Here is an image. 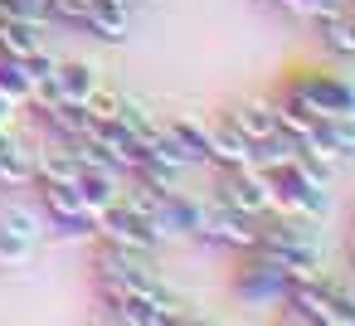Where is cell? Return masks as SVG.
<instances>
[{"label":"cell","instance_id":"obj_1","mask_svg":"<svg viewBox=\"0 0 355 326\" xmlns=\"http://www.w3.org/2000/svg\"><path fill=\"white\" fill-rule=\"evenodd\" d=\"M190 239L205 243V248H224V253H253L258 248V219L243 214V209H229L219 200H205Z\"/></svg>","mask_w":355,"mask_h":326},{"label":"cell","instance_id":"obj_2","mask_svg":"<svg viewBox=\"0 0 355 326\" xmlns=\"http://www.w3.org/2000/svg\"><path fill=\"white\" fill-rule=\"evenodd\" d=\"M282 83L311 112H321V117H340V112L355 117V83L345 74H331V69H292V74H282Z\"/></svg>","mask_w":355,"mask_h":326},{"label":"cell","instance_id":"obj_3","mask_svg":"<svg viewBox=\"0 0 355 326\" xmlns=\"http://www.w3.org/2000/svg\"><path fill=\"white\" fill-rule=\"evenodd\" d=\"M35 190H40V209H44L54 234H64V239H93L98 234L93 209L78 200V190L69 180H35Z\"/></svg>","mask_w":355,"mask_h":326},{"label":"cell","instance_id":"obj_4","mask_svg":"<svg viewBox=\"0 0 355 326\" xmlns=\"http://www.w3.org/2000/svg\"><path fill=\"white\" fill-rule=\"evenodd\" d=\"M229 287H234V297H243V302H253V307H272V302L287 292V268L253 248V253H239V268H234Z\"/></svg>","mask_w":355,"mask_h":326},{"label":"cell","instance_id":"obj_5","mask_svg":"<svg viewBox=\"0 0 355 326\" xmlns=\"http://www.w3.org/2000/svg\"><path fill=\"white\" fill-rule=\"evenodd\" d=\"M209 200H219V205H229V209H243V214H253V219H263V214L272 209L268 180H263L258 166H219Z\"/></svg>","mask_w":355,"mask_h":326},{"label":"cell","instance_id":"obj_6","mask_svg":"<svg viewBox=\"0 0 355 326\" xmlns=\"http://www.w3.org/2000/svg\"><path fill=\"white\" fill-rule=\"evenodd\" d=\"M93 239H112V243H127V248H146V253H156L166 239L156 234V224L146 219V214H137L132 205H122V195L98 214V234Z\"/></svg>","mask_w":355,"mask_h":326},{"label":"cell","instance_id":"obj_7","mask_svg":"<svg viewBox=\"0 0 355 326\" xmlns=\"http://www.w3.org/2000/svg\"><path fill=\"white\" fill-rule=\"evenodd\" d=\"M306 20H311L316 44L331 59H345V64L355 59V6L350 0H336V6H326V10H311Z\"/></svg>","mask_w":355,"mask_h":326},{"label":"cell","instance_id":"obj_8","mask_svg":"<svg viewBox=\"0 0 355 326\" xmlns=\"http://www.w3.org/2000/svg\"><path fill=\"white\" fill-rule=\"evenodd\" d=\"M258 146L239 132V122L229 112L209 117V166H253Z\"/></svg>","mask_w":355,"mask_h":326},{"label":"cell","instance_id":"obj_9","mask_svg":"<svg viewBox=\"0 0 355 326\" xmlns=\"http://www.w3.org/2000/svg\"><path fill=\"white\" fill-rule=\"evenodd\" d=\"M229 117L239 122V132H243L253 146H263V141H272V137L282 132V122H277V108H272V98H263V93H253V98L234 103V108H229Z\"/></svg>","mask_w":355,"mask_h":326},{"label":"cell","instance_id":"obj_10","mask_svg":"<svg viewBox=\"0 0 355 326\" xmlns=\"http://www.w3.org/2000/svg\"><path fill=\"white\" fill-rule=\"evenodd\" d=\"M0 185L6 190L35 185V146L20 141L10 127H0Z\"/></svg>","mask_w":355,"mask_h":326},{"label":"cell","instance_id":"obj_11","mask_svg":"<svg viewBox=\"0 0 355 326\" xmlns=\"http://www.w3.org/2000/svg\"><path fill=\"white\" fill-rule=\"evenodd\" d=\"M73 190H78V200L93 209V219L122 195V171H112V166H83L78 171V180H73Z\"/></svg>","mask_w":355,"mask_h":326},{"label":"cell","instance_id":"obj_12","mask_svg":"<svg viewBox=\"0 0 355 326\" xmlns=\"http://www.w3.org/2000/svg\"><path fill=\"white\" fill-rule=\"evenodd\" d=\"M161 122H166V132L180 141V151H185V161H190V166L209 161V122H205V117H190V112H166Z\"/></svg>","mask_w":355,"mask_h":326},{"label":"cell","instance_id":"obj_13","mask_svg":"<svg viewBox=\"0 0 355 326\" xmlns=\"http://www.w3.org/2000/svg\"><path fill=\"white\" fill-rule=\"evenodd\" d=\"M35 180H69V185L78 180V156L64 137L49 132V141L35 146Z\"/></svg>","mask_w":355,"mask_h":326},{"label":"cell","instance_id":"obj_14","mask_svg":"<svg viewBox=\"0 0 355 326\" xmlns=\"http://www.w3.org/2000/svg\"><path fill=\"white\" fill-rule=\"evenodd\" d=\"M98 83H103V74L88 59H59V69H54V88H59L64 103H88V93Z\"/></svg>","mask_w":355,"mask_h":326},{"label":"cell","instance_id":"obj_15","mask_svg":"<svg viewBox=\"0 0 355 326\" xmlns=\"http://www.w3.org/2000/svg\"><path fill=\"white\" fill-rule=\"evenodd\" d=\"M0 229H10V234L40 243V239L49 234V219H44V209L30 205V200H0Z\"/></svg>","mask_w":355,"mask_h":326},{"label":"cell","instance_id":"obj_16","mask_svg":"<svg viewBox=\"0 0 355 326\" xmlns=\"http://www.w3.org/2000/svg\"><path fill=\"white\" fill-rule=\"evenodd\" d=\"M83 30L98 35L103 44H122L127 40V6H122V0H93Z\"/></svg>","mask_w":355,"mask_h":326},{"label":"cell","instance_id":"obj_17","mask_svg":"<svg viewBox=\"0 0 355 326\" xmlns=\"http://www.w3.org/2000/svg\"><path fill=\"white\" fill-rule=\"evenodd\" d=\"M30 69H25V59H15V54H0V93H6L10 103H20L25 108V98H30Z\"/></svg>","mask_w":355,"mask_h":326},{"label":"cell","instance_id":"obj_18","mask_svg":"<svg viewBox=\"0 0 355 326\" xmlns=\"http://www.w3.org/2000/svg\"><path fill=\"white\" fill-rule=\"evenodd\" d=\"M88 117L93 122H117L122 117V88H107V83H98L93 93H88Z\"/></svg>","mask_w":355,"mask_h":326},{"label":"cell","instance_id":"obj_19","mask_svg":"<svg viewBox=\"0 0 355 326\" xmlns=\"http://www.w3.org/2000/svg\"><path fill=\"white\" fill-rule=\"evenodd\" d=\"M35 248H40V243L20 239V234H10V229H0V268H25V263L35 258Z\"/></svg>","mask_w":355,"mask_h":326},{"label":"cell","instance_id":"obj_20","mask_svg":"<svg viewBox=\"0 0 355 326\" xmlns=\"http://www.w3.org/2000/svg\"><path fill=\"white\" fill-rule=\"evenodd\" d=\"M25 69H30V83H40V78H54V69H59V59H54V54H49V49L40 44V49H35V54L25 59Z\"/></svg>","mask_w":355,"mask_h":326},{"label":"cell","instance_id":"obj_21","mask_svg":"<svg viewBox=\"0 0 355 326\" xmlns=\"http://www.w3.org/2000/svg\"><path fill=\"white\" fill-rule=\"evenodd\" d=\"M15 112H20V103H10L6 93H0V127H10V122H15Z\"/></svg>","mask_w":355,"mask_h":326},{"label":"cell","instance_id":"obj_22","mask_svg":"<svg viewBox=\"0 0 355 326\" xmlns=\"http://www.w3.org/2000/svg\"><path fill=\"white\" fill-rule=\"evenodd\" d=\"M297 6H302V20H306L311 10H326V6H336V0H297Z\"/></svg>","mask_w":355,"mask_h":326},{"label":"cell","instance_id":"obj_23","mask_svg":"<svg viewBox=\"0 0 355 326\" xmlns=\"http://www.w3.org/2000/svg\"><path fill=\"white\" fill-rule=\"evenodd\" d=\"M350 273H355V224H350Z\"/></svg>","mask_w":355,"mask_h":326},{"label":"cell","instance_id":"obj_24","mask_svg":"<svg viewBox=\"0 0 355 326\" xmlns=\"http://www.w3.org/2000/svg\"><path fill=\"white\" fill-rule=\"evenodd\" d=\"M350 224H355V209H350Z\"/></svg>","mask_w":355,"mask_h":326}]
</instances>
